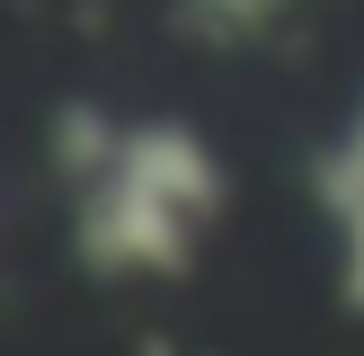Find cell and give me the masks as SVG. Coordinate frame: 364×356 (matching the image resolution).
Listing matches in <instances>:
<instances>
[{"mask_svg":"<svg viewBox=\"0 0 364 356\" xmlns=\"http://www.w3.org/2000/svg\"><path fill=\"white\" fill-rule=\"evenodd\" d=\"M231 169L187 116L116 125L107 160L71 187V258L107 285L134 276H196V249L223 223Z\"/></svg>","mask_w":364,"mask_h":356,"instance_id":"cell-1","label":"cell"},{"mask_svg":"<svg viewBox=\"0 0 364 356\" xmlns=\"http://www.w3.org/2000/svg\"><path fill=\"white\" fill-rule=\"evenodd\" d=\"M311 214L338 241V303L364 320V98H355V116L338 125V142L311 160Z\"/></svg>","mask_w":364,"mask_h":356,"instance_id":"cell-2","label":"cell"},{"mask_svg":"<svg viewBox=\"0 0 364 356\" xmlns=\"http://www.w3.org/2000/svg\"><path fill=\"white\" fill-rule=\"evenodd\" d=\"M284 9L294 0H169V36L196 53H240V45H267Z\"/></svg>","mask_w":364,"mask_h":356,"instance_id":"cell-3","label":"cell"},{"mask_svg":"<svg viewBox=\"0 0 364 356\" xmlns=\"http://www.w3.org/2000/svg\"><path fill=\"white\" fill-rule=\"evenodd\" d=\"M107 142H116V116H107V107H89V98H63V107H53V125H45V160H53V178H63V187H80V178L98 169Z\"/></svg>","mask_w":364,"mask_h":356,"instance_id":"cell-4","label":"cell"}]
</instances>
